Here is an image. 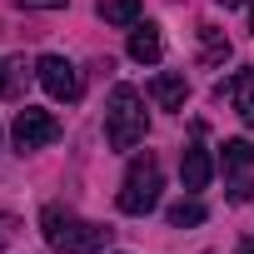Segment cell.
Here are the masks:
<instances>
[{
  "instance_id": "obj_4",
  "label": "cell",
  "mask_w": 254,
  "mask_h": 254,
  "mask_svg": "<svg viewBox=\"0 0 254 254\" xmlns=\"http://www.w3.org/2000/svg\"><path fill=\"white\" fill-rule=\"evenodd\" d=\"M10 140H15V150H20V155H30V150H45V145H55V140H60V120H55L50 110H35V105H25V110H15Z\"/></svg>"
},
{
  "instance_id": "obj_1",
  "label": "cell",
  "mask_w": 254,
  "mask_h": 254,
  "mask_svg": "<svg viewBox=\"0 0 254 254\" xmlns=\"http://www.w3.org/2000/svg\"><path fill=\"white\" fill-rule=\"evenodd\" d=\"M40 234H45V244L55 254H100L110 244V229L105 224H90V219H80L65 204H45L40 209Z\"/></svg>"
},
{
  "instance_id": "obj_14",
  "label": "cell",
  "mask_w": 254,
  "mask_h": 254,
  "mask_svg": "<svg viewBox=\"0 0 254 254\" xmlns=\"http://www.w3.org/2000/svg\"><path fill=\"white\" fill-rule=\"evenodd\" d=\"M15 239V214H5V209H0V249H5Z\"/></svg>"
},
{
  "instance_id": "obj_17",
  "label": "cell",
  "mask_w": 254,
  "mask_h": 254,
  "mask_svg": "<svg viewBox=\"0 0 254 254\" xmlns=\"http://www.w3.org/2000/svg\"><path fill=\"white\" fill-rule=\"evenodd\" d=\"M234 254H254V239H239V249Z\"/></svg>"
},
{
  "instance_id": "obj_3",
  "label": "cell",
  "mask_w": 254,
  "mask_h": 254,
  "mask_svg": "<svg viewBox=\"0 0 254 254\" xmlns=\"http://www.w3.org/2000/svg\"><path fill=\"white\" fill-rule=\"evenodd\" d=\"M160 190H165V170H160L155 150H145V155L130 160V170H125V180H120V209L140 219V214H150L160 204Z\"/></svg>"
},
{
  "instance_id": "obj_15",
  "label": "cell",
  "mask_w": 254,
  "mask_h": 254,
  "mask_svg": "<svg viewBox=\"0 0 254 254\" xmlns=\"http://www.w3.org/2000/svg\"><path fill=\"white\" fill-rule=\"evenodd\" d=\"M15 5H25V10H60L65 0H15Z\"/></svg>"
},
{
  "instance_id": "obj_6",
  "label": "cell",
  "mask_w": 254,
  "mask_h": 254,
  "mask_svg": "<svg viewBox=\"0 0 254 254\" xmlns=\"http://www.w3.org/2000/svg\"><path fill=\"white\" fill-rule=\"evenodd\" d=\"M219 165H224V175H229V199L234 204H244L249 194H254V145L249 140H224V155H219Z\"/></svg>"
},
{
  "instance_id": "obj_7",
  "label": "cell",
  "mask_w": 254,
  "mask_h": 254,
  "mask_svg": "<svg viewBox=\"0 0 254 254\" xmlns=\"http://www.w3.org/2000/svg\"><path fill=\"white\" fill-rule=\"evenodd\" d=\"M204 125H194V140L180 150V180H185V190H204L209 185V175H214V160H209V150H204Z\"/></svg>"
},
{
  "instance_id": "obj_11",
  "label": "cell",
  "mask_w": 254,
  "mask_h": 254,
  "mask_svg": "<svg viewBox=\"0 0 254 254\" xmlns=\"http://www.w3.org/2000/svg\"><path fill=\"white\" fill-rule=\"evenodd\" d=\"M140 15H145V0H100V20L105 25H140Z\"/></svg>"
},
{
  "instance_id": "obj_2",
  "label": "cell",
  "mask_w": 254,
  "mask_h": 254,
  "mask_svg": "<svg viewBox=\"0 0 254 254\" xmlns=\"http://www.w3.org/2000/svg\"><path fill=\"white\" fill-rule=\"evenodd\" d=\"M150 130V115H145V95L135 85H115L110 105H105V140L110 150H135Z\"/></svg>"
},
{
  "instance_id": "obj_5",
  "label": "cell",
  "mask_w": 254,
  "mask_h": 254,
  "mask_svg": "<svg viewBox=\"0 0 254 254\" xmlns=\"http://www.w3.org/2000/svg\"><path fill=\"white\" fill-rule=\"evenodd\" d=\"M35 75H40L45 95L60 100V105H75V100L85 95V80H80V70H75L65 55H40V60H35Z\"/></svg>"
},
{
  "instance_id": "obj_8",
  "label": "cell",
  "mask_w": 254,
  "mask_h": 254,
  "mask_svg": "<svg viewBox=\"0 0 254 254\" xmlns=\"http://www.w3.org/2000/svg\"><path fill=\"white\" fill-rule=\"evenodd\" d=\"M219 100H229L234 105V115L244 120V125H254V75L249 70H234L229 80H219V90H214Z\"/></svg>"
},
{
  "instance_id": "obj_13",
  "label": "cell",
  "mask_w": 254,
  "mask_h": 254,
  "mask_svg": "<svg viewBox=\"0 0 254 254\" xmlns=\"http://www.w3.org/2000/svg\"><path fill=\"white\" fill-rule=\"evenodd\" d=\"M170 229H190V224H204V204L199 199H180V204H170Z\"/></svg>"
},
{
  "instance_id": "obj_9",
  "label": "cell",
  "mask_w": 254,
  "mask_h": 254,
  "mask_svg": "<svg viewBox=\"0 0 254 254\" xmlns=\"http://www.w3.org/2000/svg\"><path fill=\"white\" fill-rule=\"evenodd\" d=\"M160 55H165V35H160V25H150V20L130 25V60H140V65H155Z\"/></svg>"
},
{
  "instance_id": "obj_10",
  "label": "cell",
  "mask_w": 254,
  "mask_h": 254,
  "mask_svg": "<svg viewBox=\"0 0 254 254\" xmlns=\"http://www.w3.org/2000/svg\"><path fill=\"white\" fill-rule=\"evenodd\" d=\"M150 100H155L160 110H185V100H190V80H185L180 70L155 75V80H150Z\"/></svg>"
},
{
  "instance_id": "obj_18",
  "label": "cell",
  "mask_w": 254,
  "mask_h": 254,
  "mask_svg": "<svg viewBox=\"0 0 254 254\" xmlns=\"http://www.w3.org/2000/svg\"><path fill=\"white\" fill-rule=\"evenodd\" d=\"M219 5H224V10H234V5H244V0H219Z\"/></svg>"
},
{
  "instance_id": "obj_12",
  "label": "cell",
  "mask_w": 254,
  "mask_h": 254,
  "mask_svg": "<svg viewBox=\"0 0 254 254\" xmlns=\"http://www.w3.org/2000/svg\"><path fill=\"white\" fill-rule=\"evenodd\" d=\"M199 60L204 65H224L229 60V35L214 25H199Z\"/></svg>"
},
{
  "instance_id": "obj_16",
  "label": "cell",
  "mask_w": 254,
  "mask_h": 254,
  "mask_svg": "<svg viewBox=\"0 0 254 254\" xmlns=\"http://www.w3.org/2000/svg\"><path fill=\"white\" fill-rule=\"evenodd\" d=\"M0 95H15V75H10L5 60H0Z\"/></svg>"
}]
</instances>
